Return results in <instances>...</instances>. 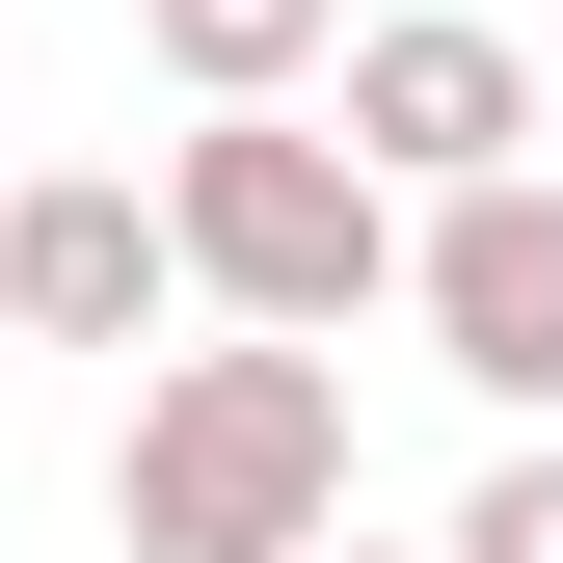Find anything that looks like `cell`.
Listing matches in <instances>:
<instances>
[{
    "mask_svg": "<svg viewBox=\"0 0 563 563\" xmlns=\"http://www.w3.org/2000/svg\"><path fill=\"white\" fill-rule=\"evenodd\" d=\"M430 563H563V430H510V456H483V483H456V537H430Z\"/></svg>",
    "mask_w": 563,
    "mask_h": 563,
    "instance_id": "cell-7",
    "label": "cell"
},
{
    "mask_svg": "<svg viewBox=\"0 0 563 563\" xmlns=\"http://www.w3.org/2000/svg\"><path fill=\"white\" fill-rule=\"evenodd\" d=\"M162 268L216 322H268V349H349L402 296V188L349 162V134H296V108H188V162H162Z\"/></svg>",
    "mask_w": 563,
    "mask_h": 563,
    "instance_id": "cell-2",
    "label": "cell"
},
{
    "mask_svg": "<svg viewBox=\"0 0 563 563\" xmlns=\"http://www.w3.org/2000/svg\"><path fill=\"white\" fill-rule=\"evenodd\" d=\"M402 322L456 349L510 430H563V162H510V188H430L402 216Z\"/></svg>",
    "mask_w": 563,
    "mask_h": 563,
    "instance_id": "cell-4",
    "label": "cell"
},
{
    "mask_svg": "<svg viewBox=\"0 0 563 563\" xmlns=\"http://www.w3.org/2000/svg\"><path fill=\"white\" fill-rule=\"evenodd\" d=\"M108 537L134 563H296V537H349V349H268V322L162 349L134 430H108Z\"/></svg>",
    "mask_w": 563,
    "mask_h": 563,
    "instance_id": "cell-1",
    "label": "cell"
},
{
    "mask_svg": "<svg viewBox=\"0 0 563 563\" xmlns=\"http://www.w3.org/2000/svg\"><path fill=\"white\" fill-rule=\"evenodd\" d=\"M296 563H430V537H296Z\"/></svg>",
    "mask_w": 563,
    "mask_h": 563,
    "instance_id": "cell-8",
    "label": "cell"
},
{
    "mask_svg": "<svg viewBox=\"0 0 563 563\" xmlns=\"http://www.w3.org/2000/svg\"><path fill=\"white\" fill-rule=\"evenodd\" d=\"M134 54H162L188 108H296L322 54H349V0H134Z\"/></svg>",
    "mask_w": 563,
    "mask_h": 563,
    "instance_id": "cell-6",
    "label": "cell"
},
{
    "mask_svg": "<svg viewBox=\"0 0 563 563\" xmlns=\"http://www.w3.org/2000/svg\"><path fill=\"white\" fill-rule=\"evenodd\" d=\"M322 134L430 216V188H510L563 108H537V27H510V0H402V27H349V108H322Z\"/></svg>",
    "mask_w": 563,
    "mask_h": 563,
    "instance_id": "cell-3",
    "label": "cell"
},
{
    "mask_svg": "<svg viewBox=\"0 0 563 563\" xmlns=\"http://www.w3.org/2000/svg\"><path fill=\"white\" fill-rule=\"evenodd\" d=\"M188 268H162V188L134 162H54V188H0V349H134Z\"/></svg>",
    "mask_w": 563,
    "mask_h": 563,
    "instance_id": "cell-5",
    "label": "cell"
}]
</instances>
